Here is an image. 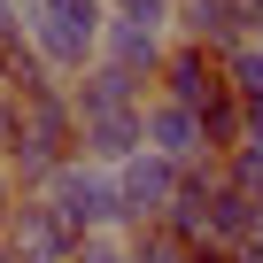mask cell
I'll return each mask as SVG.
<instances>
[{
    "instance_id": "6da1fadb",
    "label": "cell",
    "mask_w": 263,
    "mask_h": 263,
    "mask_svg": "<svg viewBox=\"0 0 263 263\" xmlns=\"http://www.w3.org/2000/svg\"><path fill=\"white\" fill-rule=\"evenodd\" d=\"M78 155V116H70V93L62 85H39L16 101V140H8V178L16 194H39L62 163Z\"/></svg>"
},
{
    "instance_id": "7a4b0ae2",
    "label": "cell",
    "mask_w": 263,
    "mask_h": 263,
    "mask_svg": "<svg viewBox=\"0 0 263 263\" xmlns=\"http://www.w3.org/2000/svg\"><path fill=\"white\" fill-rule=\"evenodd\" d=\"M101 0H24V47L47 62V78H78L101 54Z\"/></svg>"
},
{
    "instance_id": "3957f363",
    "label": "cell",
    "mask_w": 263,
    "mask_h": 263,
    "mask_svg": "<svg viewBox=\"0 0 263 263\" xmlns=\"http://www.w3.org/2000/svg\"><path fill=\"white\" fill-rule=\"evenodd\" d=\"M39 194H47V209H54L70 232H124V217H116V178H108L101 163H85V155H70Z\"/></svg>"
},
{
    "instance_id": "277c9868",
    "label": "cell",
    "mask_w": 263,
    "mask_h": 263,
    "mask_svg": "<svg viewBox=\"0 0 263 263\" xmlns=\"http://www.w3.org/2000/svg\"><path fill=\"white\" fill-rule=\"evenodd\" d=\"M108 178H116V217H124V232H132V224H155V217L171 209V194H178V163H163L155 147L124 155Z\"/></svg>"
},
{
    "instance_id": "5b68a950",
    "label": "cell",
    "mask_w": 263,
    "mask_h": 263,
    "mask_svg": "<svg viewBox=\"0 0 263 263\" xmlns=\"http://www.w3.org/2000/svg\"><path fill=\"white\" fill-rule=\"evenodd\" d=\"M0 248L8 255H24V263H70V248H78V232L47 209V194H16V209H8V232H0Z\"/></svg>"
},
{
    "instance_id": "8992f818",
    "label": "cell",
    "mask_w": 263,
    "mask_h": 263,
    "mask_svg": "<svg viewBox=\"0 0 263 263\" xmlns=\"http://www.w3.org/2000/svg\"><path fill=\"white\" fill-rule=\"evenodd\" d=\"M155 78H163V101H178V108H194V116H201V108L224 93L217 54H209V47H194V39H186L178 54H163V70H155Z\"/></svg>"
},
{
    "instance_id": "52a82bcc",
    "label": "cell",
    "mask_w": 263,
    "mask_h": 263,
    "mask_svg": "<svg viewBox=\"0 0 263 263\" xmlns=\"http://www.w3.org/2000/svg\"><path fill=\"white\" fill-rule=\"evenodd\" d=\"M140 132H147V147L163 155V163H201L209 147H201V116L194 108H178V101H140Z\"/></svg>"
},
{
    "instance_id": "ba28073f",
    "label": "cell",
    "mask_w": 263,
    "mask_h": 263,
    "mask_svg": "<svg viewBox=\"0 0 263 263\" xmlns=\"http://www.w3.org/2000/svg\"><path fill=\"white\" fill-rule=\"evenodd\" d=\"M171 24H178L194 47H209V54H232V47L248 39L240 0H171Z\"/></svg>"
},
{
    "instance_id": "9c48e42d",
    "label": "cell",
    "mask_w": 263,
    "mask_h": 263,
    "mask_svg": "<svg viewBox=\"0 0 263 263\" xmlns=\"http://www.w3.org/2000/svg\"><path fill=\"white\" fill-rule=\"evenodd\" d=\"M163 54H171V47H163V31H147V24H116V16H108V24H101V54H93V62H108V70H124V78H140V85H147V78L163 70Z\"/></svg>"
},
{
    "instance_id": "30bf717a",
    "label": "cell",
    "mask_w": 263,
    "mask_h": 263,
    "mask_svg": "<svg viewBox=\"0 0 263 263\" xmlns=\"http://www.w3.org/2000/svg\"><path fill=\"white\" fill-rule=\"evenodd\" d=\"M140 147H147L140 108H116V116H85V124H78V155L101 163V171H116L124 155H140Z\"/></svg>"
},
{
    "instance_id": "8fae6325",
    "label": "cell",
    "mask_w": 263,
    "mask_h": 263,
    "mask_svg": "<svg viewBox=\"0 0 263 263\" xmlns=\"http://www.w3.org/2000/svg\"><path fill=\"white\" fill-rule=\"evenodd\" d=\"M116 108H140V78H124L108 62H85L78 85H70V116L85 124V116H116Z\"/></svg>"
},
{
    "instance_id": "7c38bea8",
    "label": "cell",
    "mask_w": 263,
    "mask_h": 263,
    "mask_svg": "<svg viewBox=\"0 0 263 263\" xmlns=\"http://www.w3.org/2000/svg\"><path fill=\"white\" fill-rule=\"evenodd\" d=\"M248 232H263V201L240 194V186H224V178H209V240L217 248H240Z\"/></svg>"
},
{
    "instance_id": "4fadbf2b",
    "label": "cell",
    "mask_w": 263,
    "mask_h": 263,
    "mask_svg": "<svg viewBox=\"0 0 263 263\" xmlns=\"http://www.w3.org/2000/svg\"><path fill=\"white\" fill-rule=\"evenodd\" d=\"M217 70H224V85L240 101H263V39H240L232 54H217Z\"/></svg>"
},
{
    "instance_id": "5bb4252c",
    "label": "cell",
    "mask_w": 263,
    "mask_h": 263,
    "mask_svg": "<svg viewBox=\"0 0 263 263\" xmlns=\"http://www.w3.org/2000/svg\"><path fill=\"white\" fill-rule=\"evenodd\" d=\"M124 248H132V263H186V255H194V248H186L178 232H163V224H132Z\"/></svg>"
},
{
    "instance_id": "9a60e30c",
    "label": "cell",
    "mask_w": 263,
    "mask_h": 263,
    "mask_svg": "<svg viewBox=\"0 0 263 263\" xmlns=\"http://www.w3.org/2000/svg\"><path fill=\"white\" fill-rule=\"evenodd\" d=\"M70 263H132V248H124V232H78Z\"/></svg>"
},
{
    "instance_id": "2e32d148",
    "label": "cell",
    "mask_w": 263,
    "mask_h": 263,
    "mask_svg": "<svg viewBox=\"0 0 263 263\" xmlns=\"http://www.w3.org/2000/svg\"><path fill=\"white\" fill-rule=\"evenodd\" d=\"M232 147H255L263 155V101H240V140Z\"/></svg>"
},
{
    "instance_id": "e0dca14e",
    "label": "cell",
    "mask_w": 263,
    "mask_h": 263,
    "mask_svg": "<svg viewBox=\"0 0 263 263\" xmlns=\"http://www.w3.org/2000/svg\"><path fill=\"white\" fill-rule=\"evenodd\" d=\"M186 263H232V248H217V240H194V255Z\"/></svg>"
},
{
    "instance_id": "ac0fdd59",
    "label": "cell",
    "mask_w": 263,
    "mask_h": 263,
    "mask_svg": "<svg viewBox=\"0 0 263 263\" xmlns=\"http://www.w3.org/2000/svg\"><path fill=\"white\" fill-rule=\"evenodd\" d=\"M8 209H16V178H8V163H0V232H8Z\"/></svg>"
},
{
    "instance_id": "d6986e66",
    "label": "cell",
    "mask_w": 263,
    "mask_h": 263,
    "mask_svg": "<svg viewBox=\"0 0 263 263\" xmlns=\"http://www.w3.org/2000/svg\"><path fill=\"white\" fill-rule=\"evenodd\" d=\"M0 263H24V255H8V248H0Z\"/></svg>"
}]
</instances>
